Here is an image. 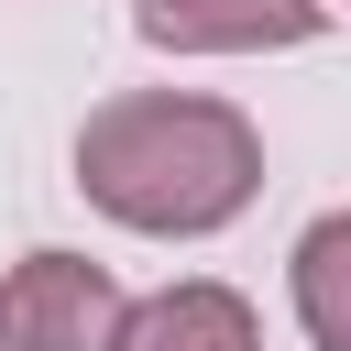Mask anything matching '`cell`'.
Segmentation results:
<instances>
[{"label":"cell","instance_id":"6da1fadb","mask_svg":"<svg viewBox=\"0 0 351 351\" xmlns=\"http://www.w3.org/2000/svg\"><path fill=\"white\" fill-rule=\"evenodd\" d=\"M77 197L143 241H208L263 197V132L208 88H121L77 132Z\"/></svg>","mask_w":351,"mask_h":351},{"label":"cell","instance_id":"7a4b0ae2","mask_svg":"<svg viewBox=\"0 0 351 351\" xmlns=\"http://www.w3.org/2000/svg\"><path fill=\"white\" fill-rule=\"evenodd\" d=\"M121 274L88 252H22L0 274V351H110L121 340Z\"/></svg>","mask_w":351,"mask_h":351},{"label":"cell","instance_id":"3957f363","mask_svg":"<svg viewBox=\"0 0 351 351\" xmlns=\"http://www.w3.org/2000/svg\"><path fill=\"white\" fill-rule=\"evenodd\" d=\"M154 55H285L329 33V0H132Z\"/></svg>","mask_w":351,"mask_h":351},{"label":"cell","instance_id":"277c9868","mask_svg":"<svg viewBox=\"0 0 351 351\" xmlns=\"http://www.w3.org/2000/svg\"><path fill=\"white\" fill-rule=\"evenodd\" d=\"M110 351H263V318H252L241 285L176 274V285H154V296L121 307V340H110Z\"/></svg>","mask_w":351,"mask_h":351},{"label":"cell","instance_id":"5b68a950","mask_svg":"<svg viewBox=\"0 0 351 351\" xmlns=\"http://www.w3.org/2000/svg\"><path fill=\"white\" fill-rule=\"evenodd\" d=\"M285 296H296V329H307L318 351H351V208H329V219L296 230Z\"/></svg>","mask_w":351,"mask_h":351},{"label":"cell","instance_id":"8992f818","mask_svg":"<svg viewBox=\"0 0 351 351\" xmlns=\"http://www.w3.org/2000/svg\"><path fill=\"white\" fill-rule=\"evenodd\" d=\"M329 11H351V0H329Z\"/></svg>","mask_w":351,"mask_h":351}]
</instances>
